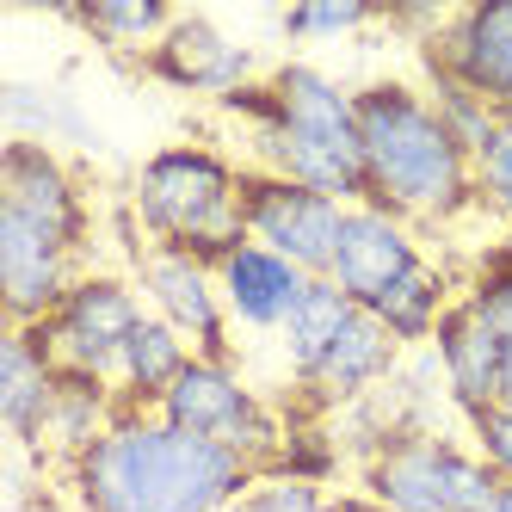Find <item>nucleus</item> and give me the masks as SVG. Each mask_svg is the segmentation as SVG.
<instances>
[{"label": "nucleus", "mask_w": 512, "mask_h": 512, "mask_svg": "<svg viewBox=\"0 0 512 512\" xmlns=\"http://www.w3.org/2000/svg\"><path fill=\"white\" fill-rule=\"evenodd\" d=\"M253 482L260 463L179 432L149 408H124L99 445L62 469L81 512H235Z\"/></svg>", "instance_id": "f257e3e1"}, {"label": "nucleus", "mask_w": 512, "mask_h": 512, "mask_svg": "<svg viewBox=\"0 0 512 512\" xmlns=\"http://www.w3.org/2000/svg\"><path fill=\"white\" fill-rule=\"evenodd\" d=\"M247 130L260 173H284L340 204H364V142H358V87L315 62H278L266 81L223 99Z\"/></svg>", "instance_id": "f03ea898"}, {"label": "nucleus", "mask_w": 512, "mask_h": 512, "mask_svg": "<svg viewBox=\"0 0 512 512\" xmlns=\"http://www.w3.org/2000/svg\"><path fill=\"white\" fill-rule=\"evenodd\" d=\"M358 142H364V204L408 229H451L475 210L469 149L445 130L420 81H364L358 87Z\"/></svg>", "instance_id": "7ed1b4c3"}, {"label": "nucleus", "mask_w": 512, "mask_h": 512, "mask_svg": "<svg viewBox=\"0 0 512 512\" xmlns=\"http://www.w3.org/2000/svg\"><path fill=\"white\" fill-rule=\"evenodd\" d=\"M247 167L229 161L216 142H167L130 179V223L142 247H179L192 260L223 266L247 241L241 216Z\"/></svg>", "instance_id": "20e7f679"}, {"label": "nucleus", "mask_w": 512, "mask_h": 512, "mask_svg": "<svg viewBox=\"0 0 512 512\" xmlns=\"http://www.w3.org/2000/svg\"><path fill=\"white\" fill-rule=\"evenodd\" d=\"M377 512H488L500 475L451 432H401L358 469Z\"/></svg>", "instance_id": "39448f33"}, {"label": "nucleus", "mask_w": 512, "mask_h": 512, "mask_svg": "<svg viewBox=\"0 0 512 512\" xmlns=\"http://www.w3.org/2000/svg\"><path fill=\"white\" fill-rule=\"evenodd\" d=\"M155 414L173 420L179 432L210 438V445H223V451H235L247 463H260V475H266V463L278 457L284 432H290L284 414L241 377L235 358H192L186 377L167 389V401H161Z\"/></svg>", "instance_id": "423d86ee"}, {"label": "nucleus", "mask_w": 512, "mask_h": 512, "mask_svg": "<svg viewBox=\"0 0 512 512\" xmlns=\"http://www.w3.org/2000/svg\"><path fill=\"white\" fill-rule=\"evenodd\" d=\"M149 321L136 278L124 272H87L68 297L56 303V315L38 327L44 352L56 358L62 377H93V383H118V364L130 334Z\"/></svg>", "instance_id": "0eeeda50"}, {"label": "nucleus", "mask_w": 512, "mask_h": 512, "mask_svg": "<svg viewBox=\"0 0 512 512\" xmlns=\"http://www.w3.org/2000/svg\"><path fill=\"white\" fill-rule=\"evenodd\" d=\"M346 210H352V204L327 198V192H315V186H297V179H284V173L247 167V179H241L247 241H260V247L284 253V260L303 266L309 278H327V266H334Z\"/></svg>", "instance_id": "6e6552de"}, {"label": "nucleus", "mask_w": 512, "mask_h": 512, "mask_svg": "<svg viewBox=\"0 0 512 512\" xmlns=\"http://www.w3.org/2000/svg\"><path fill=\"white\" fill-rule=\"evenodd\" d=\"M420 75H445L512 118V0H475L420 38Z\"/></svg>", "instance_id": "1a4fd4ad"}, {"label": "nucleus", "mask_w": 512, "mask_h": 512, "mask_svg": "<svg viewBox=\"0 0 512 512\" xmlns=\"http://www.w3.org/2000/svg\"><path fill=\"white\" fill-rule=\"evenodd\" d=\"M136 290L149 315H161L198 358H235L229 334L235 321L223 309V284H216L210 260H192L179 247H142L136 253Z\"/></svg>", "instance_id": "9d476101"}, {"label": "nucleus", "mask_w": 512, "mask_h": 512, "mask_svg": "<svg viewBox=\"0 0 512 512\" xmlns=\"http://www.w3.org/2000/svg\"><path fill=\"white\" fill-rule=\"evenodd\" d=\"M426 260H432V253H426V235H420V229L395 223V216H383V210H371V204H352L327 278H334L358 309H377L389 290L408 284Z\"/></svg>", "instance_id": "9b49d317"}, {"label": "nucleus", "mask_w": 512, "mask_h": 512, "mask_svg": "<svg viewBox=\"0 0 512 512\" xmlns=\"http://www.w3.org/2000/svg\"><path fill=\"white\" fill-rule=\"evenodd\" d=\"M142 68L161 81V87H179V93H204L223 105L229 93L260 81V56H253L241 38H229L210 13H179L173 31L142 56Z\"/></svg>", "instance_id": "f8f14e48"}, {"label": "nucleus", "mask_w": 512, "mask_h": 512, "mask_svg": "<svg viewBox=\"0 0 512 512\" xmlns=\"http://www.w3.org/2000/svg\"><path fill=\"white\" fill-rule=\"evenodd\" d=\"M216 284H223V309L241 334H284L290 309L303 303L309 272L290 266L284 253L260 247V241H241L223 266H216Z\"/></svg>", "instance_id": "ddd939ff"}, {"label": "nucleus", "mask_w": 512, "mask_h": 512, "mask_svg": "<svg viewBox=\"0 0 512 512\" xmlns=\"http://www.w3.org/2000/svg\"><path fill=\"white\" fill-rule=\"evenodd\" d=\"M432 358H438V377H445V401L469 420L500 401V371H506V340L475 315L463 297L445 315V327L432 334Z\"/></svg>", "instance_id": "4468645a"}, {"label": "nucleus", "mask_w": 512, "mask_h": 512, "mask_svg": "<svg viewBox=\"0 0 512 512\" xmlns=\"http://www.w3.org/2000/svg\"><path fill=\"white\" fill-rule=\"evenodd\" d=\"M401 358H408V346H401L371 309H358L346 321V334L334 340V352L321 358V371L303 383V395H315L321 408H352V401H364V395H377V389L395 383Z\"/></svg>", "instance_id": "2eb2a0df"}, {"label": "nucleus", "mask_w": 512, "mask_h": 512, "mask_svg": "<svg viewBox=\"0 0 512 512\" xmlns=\"http://www.w3.org/2000/svg\"><path fill=\"white\" fill-rule=\"evenodd\" d=\"M56 389H62V371L44 352L38 327H7V340H0V420H7L13 445L25 457H38V445H44Z\"/></svg>", "instance_id": "dca6fc26"}, {"label": "nucleus", "mask_w": 512, "mask_h": 512, "mask_svg": "<svg viewBox=\"0 0 512 512\" xmlns=\"http://www.w3.org/2000/svg\"><path fill=\"white\" fill-rule=\"evenodd\" d=\"M124 414V401L112 383H93V377H62L56 401H50V420H44V445L38 457L68 469L87 445H99L105 432H112V420Z\"/></svg>", "instance_id": "f3484780"}, {"label": "nucleus", "mask_w": 512, "mask_h": 512, "mask_svg": "<svg viewBox=\"0 0 512 512\" xmlns=\"http://www.w3.org/2000/svg\"><path fill=\"white\" fill-rule=\"evenodd\" d=\"M192 358H198V352L179 340L161 315H149V321H142L136 334H130L124 364H118V383H112V389H118L124 408H149V414H155L161 401H167V389L186 377V364H192Z\"/></svg>", "instance_id": "a211bd4d"}, {"label": "nucleus", "mask_w": 512, "mask_h": 512, "mask_svg": "<svg viewBox=\"0 0 512 512\" xmlns=\"http://www.w3.org/2000/svg\"><path fill=\"white\" fill-rule=\"evenodd\" d=\"M358 315V303L346 297V290L334 284V278H309V290H303V303L290 309V321H284V364H290V383H309L315 371H321V358L334 352V340L346 334V321Z\"/></svg>", "instance_id": "6ab92c4d"}, {"label": "nucleus", "mask_w": 512, "mask_h": 512, "mask_svg": "<svg viewBox=\"0 0 512 512\" xmlns=\"http://www.w3.org/2000/svg\"><path fill=\"white\" fill-rule=\"evenodd\" d=\"M457 297H463V290L451 284V272L438 266V260H426L408 284H395L371 315H377V321H383V327H389V334L408 346V352H420V346H432L438 327H445V315L457 309Z\"/></svg>", "instance_id": "aec40b11"}, {"label": "nucleus", "mask_w": 512, "mask_h": 512, "mask_svg": "<svg viewBox=\"0 0 512 512\" xmlns=\"http://www.w3.org/2000/svg\"><path fill=\"white\" fill-rule=\"evenodd\" d=\"M99 50H118V56H149L167 31H173V7L167 0H87V7L68 13Z\"/></svg>", "instance_id": "412c9836"}, {"label": "nucleus", "mask_w": 512, "mask_h": 512, "mask_svg": "<svg viewBox=\"0 0 512 512\" xmlns=\"http://www.w3.org/2000/svg\"><path fill=\"white\" fill-rule=\"evenodd\" d=\"M7 118H13V136H31V142H50V149H93V124L75 99L62 87H38V81H13L7 87Z\"/></svg>", "instance_id": "4be33fe9"}, {"label": "nucleus", "mask_w": 512, "mask_h": 512, "mask_svg": "<svg viewBox=\"0 0 512 512\" xmlns=\"http://www.w3.org/2000/svg\"><path fill=\"white\" fill-rule=\"evenodd\" d=\"M469 173H475V210L512 241V118L488 130V142L469 155Z\"/></svg>", "instance_id": "5701e85b"}, {"label": "nucleus", "mask_w": 512, "mask_h": 512, "mask_svg": "<svg viewBox=\"0 0 512 512\" xmlns=\"http://www.w3.org/2000/svg\"><path fill=\"white\" fill-rule=\"evenodd\" d=\"M377 13L364 0H297L278 13V31L290 44H334V38H358Z\"/></svg>", "instance_id": "b1692460"}, {"label": "nucleus", "mask_w": 512, "mask_h": 512, "mask_svg": "<svg viewBox=\"0 0 512 512\" xmlns=\"http://www.w3.org/2000/svg\"><path fill=\"white\" fill-rule=\"evenodd\" d=\"M463 303L512 346V241L488 247L482 260L469 266V278H463Z\"/></svg>", "instance_id": "393cba45"}, {"label": "nucleus", "mask_w": 512, "mask_h": 512, "mask_svg": "<svg viewBox=\"0 0 512 512\" xmlns=\"http://www.w3.org/2000/svg\"><path fill=\"white\" fill-rule=\"evenodd\" d=\"M420 87L432 93V105H438V118H445V130L463 142V149L475 155L488 142V130L500 124V112L482 99V93H469V87H457V81H445V75H420Z\"/></svg>", "instance_id": "a878e982"}, {"label": "nucleus", "mask_w": 512, "mask_h": 512, "mask_svg": "<svg viewBox=\"0 0 512 512\" xmlns=\"http://www.w3.org/2000/svg\"><path fill=\"white\" fill-rule=\"evenodd\" d=\"M235 512H340V494L327 482H297V475H260Z\"/></svg>", "instance_id": "bb28decb"}, {"label": "nucleus", "mask_w": 512, "mask_h": 512, "mask_svg": "<svg viewBox=\"0 0 512 512\" xmlns=\"http://www.w3.org/2000/svg\"><path fill=\"white\" fill-rule=\"evenodd\" d=\"M463 426H469L475 457H482V463L500 475V482H512V401H494V408L469 414Z\"/></svg>", "instance_id": "cd10ccee"}, {"label": "nucleus", "mask_w": 512, "mask_h": 512, "mask_svg": "<svg viewBox=\"0 0 512 512\" xmlns=\"http://www.w3.org/2000/svg\"><path fill=\"white\" fill-rule=\"evenodd\" d=\"M13 512H81V506H75V494H68L62 482H31L13 500Z\"/></svg>", "instance_id": "c85d7f7f"}, {"label": "nucleus", "mask_w": 512, "mask_h": 512, "mask_svg": "<svg viewBox=\"0 0 512 512\" xmlns=\"http://www.w3.org/2000/svg\"><path fill=\"white\" fill-rule=\"evenodd\" d=\"M488 512H512V482H500V488H494V500H488Z\"/></svg>", "instance_id": "c756f323"}, {"label": "nucleus", "mask_w": 512, "mask_h": 512, "mask_svg": "<svg viewBox=\"0 0 512 512\" xmlns=\"http://www.w3.org/2000/svg\"><path fill=\"white\" fill-rule=\"evenodd\" d=\"M500 401H512V346H506V371H500Z\"/></svg>", "instance_id": "7c9ffc66"}]
</instances>
